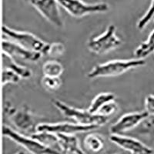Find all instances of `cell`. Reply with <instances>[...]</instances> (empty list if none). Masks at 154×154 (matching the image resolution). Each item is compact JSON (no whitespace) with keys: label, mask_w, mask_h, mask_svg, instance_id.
Segmentation results:
<instances>
[{"label":"cell","mask_w":154,"mask_h":154,"mask_svg":"<svg viewBox=\"0 0 154 154\" xmlns=\"http://www.w3.org/2000/svg\"><path fill=\"white\" fill-rule=\"evenodd\" d=\"M145 60L131 59V60H115L106 62L95 66L87 74L89 79H96L102 77L118 76L124 74L133 69L143 66Z\"/></svg>","instance_id":"6da1fadb"},{"label":"cell","mask_w":154,"mask_h":154,"mask_svg":"<svg viewBox=\"0 0 154 154\" xmlns=\"http://www.w3.org/2000/svg\"><path fill=\"white\" fill-rule=\"evenodd\" d=\"M4 111L18 132L29 137L37 133V128L40 123L38 117L28 106H23L20 108H15L5 105Z\"/></svg>","instance_id":"7a4b0ae2"},{"label":"cell","mask_w":154,"mask_h":154,"mask_svg":"<svg viewBox=\"0 0 154 154\" xmlns=\"http://www.w3.org/2000/svg\"><path fill=\"white\" fill-rule=\"evenodd\" d=\"M53 104L64 116L73 119L77 124L96 126L100 127L109 122V118L91 113L88 109H82L71 106L59 100H53Z\"/></svg>","instance_id":"3957f363"},{"label":"cell","mask_w":154,"mask_h":154,"mask_svg":"<svg viewBox=\"0 0 154 154\" xmlns=\"http://www.w3.org/2000/svg\"><path fill=\"white\" fill-rule=\"evenodd\" d=\"M116 32L115 26L109 25L104 32L89 39L87 42L88 49L94 54L104 55L119 48L122 45V40Z\"/></svg>","instance_id":"277c9868"},{"label":"cell","mask_w":154,"mask_h":154,"mask_svg":"<svg viewBox=\"0 0 154 154\" xmlns=\"http://www.w3.org/2000/svg\"><path fill=\"white\" fill-rule=\"evenodd\" d=\"M2 33L9 38V40L19 44L27 49L42 53V56L45 54L49 43L42 41L34 34L29 32L14 29L8 27L7 26H3L2 27Z\"/></svg>","instance_id":"5b68a950"},{"label":"cell","mask_w":154,"mask_h":154,"mask_svg":"<svg viewBox=\"0 0 154 154\" xmlns=\"http://www.w3.org/2000/svg\"><path fill=\"white\" fill-rule=\"evenodd\" d=\"M2 135L18 145L21 146L31 154H62L58 151L45 146L32 137L20 133L5 125L2 126Z\"/></svg>","instance_id":"8992f818"},{"label":"cell","mask_w":154,"mask_h":154,"mask_svg":"<svg viewBox=\"0 0 154 154\" xmlns=\"http://www.w3.org/2000/svg\"><path fill=\"white\" fill-rule=\"evenodd\" d=\"M57 2L70 16L77 19L95 13H104L109 10V5L105 2L86 3L82 0H57Z\"/></svg>","instance_id":"52a82bcc"},{"label":"cell","mask_w":154,"mask_h":154,"mask_svg":"<svg viewBox=\"0 0 154 154\" xmlns=\"http://www.w3.org/2000/svg\"><path fill=\"white\" fill-rule=\"evenodd\" d=\"M35 8L39 14L54 26L63 28L64 26L57 0H25Z\"/></svg>","instance_id":"ba28073f"},{"label":"cell","mask_w":154,"mask_h":154,"mask_svg":"<svg viewBox=\"0 0 154 154\" xmlns=\"http://www.w3.org/2000/svg\"><path fill=\"white\" fill-rule=\"evenodd\" d=\"M99 128L96 126H84L68 122L60 123H40L37 128V132H49L54 134L72 135L78 133H85Z\"/></svg>","instance_id":"9c48e42d"},{"label":"cell","mask_w":154,"mask_h":154,"mask_svg":"<svg viewBox=\"0 0 154 154\" xmlns=\"http://www.w3.org/2000/svg\"><path fill=\"white\" fill-rule=\"evenodd\" d=\"M145 110L142 112H133L124 114L109 127L110 134H123L138 126L149 117Z\"/></svg>","instance_id":"30bf717a"},{"label":"cell","mask_w":154,"mask_h":154,"mask_svg":"<svg viewBox=\"0 0 154 154\" xmlns=\"http://www.w3.org/2000/svg\"><path fill=\"white\" fill-rule=\"evenodd\" d=\"M109 140L130 154H154V150L152 148L133 137L122 134H110Z\"/></svg>","instance_id":"8fae6325"},{"label":"cell","mask_w":154,"mask_h":154,"mask_svg":"<svg viewBox=\"0 0 154 154\" xmlns=\"http://www.w3.org/2000/svg\"><path fill=\"white\" fill-rule=\"evenodd\" d=\"M2 53L7 54L13 59L16 57L33 63L38 61L42 56V53L27 49L19 44L7 39H3L2 41Z\"/></svg>","instance_id":"7c38bea8"},{"label":"cell","mask_w":154,"mask_h":154,"mask_svg":"<svg viewBox=\"0 0 154 154\" xmlns=\"http://www.w3.org/2000/svg\"><path fill=\"white\" fill-rule=\"evenodd\" d=\"M62 153L86 154L81 148L79 140L75 134H58Z\"/></svg>","instance_id":"4fadbf2b"},{"label":"cell","mask_w":154,"mask_h":154,"mask_svg":"<svg viewBox=\"0 0 154 154\" xmlns=\"http://www.w3.org/2000/svg\"><path fill=\"white\" fill-rule=\"evenodd\" d=\"M2 69H6L16 72L21 79H29L32 75L31 70L28 67L19 65L13 58L3 53H2Z\"/></svg>","instance_id":"5bb4252c"},{"label":"cell","mask_w":154,"mask_h":154,"mask_svg":"<svg viewBox=\"0 0 154 154\" xmlns=\"http://www.w3.org/2000/svg\"><path fill=\"white\" fill-rule=\"evenodd\" d=\"M31 137L38 140V142L43 144L45 146L62 153L59 137L56 134L49 133V132H37Z\"/></svg>","instance_id":"9a60e30c"},{"label":"cell","mask_w":154,"mask_h":154,"mask_svg":"<svg viewBox=\"0 0 154 154\" xmlns=\"http://www.w3.org/2000/svg\"><path fill=\"white\" fill-rule=\"evenodd\" d=\"M105 143L104 137L96 133H89L83 140L85 149L93 152H99L103 150L105 147Z\"/></svg>","instance_id":"2e32d148"},{"label":"cell","mask_w":154,"mask_h":154,"mask_svg":"<svg viewBox=\"0 0 154 154\" xmlns=\"http://www.w3.org/2000/svg\"><path fill=\"white\" fill-rule=\"evenodd\" d=\"M152 53H154V29L151 32L146 40L141 42L136 48L133 54L136 59L144 60Z\"/></svg>","instance_id":"e0dca14e"},{"label":"cell","mask_w":154,"mask_h":154,"mask_svg":"<svg viewBox=\"0 0 154 154\" xmlns=\"http://www.w3.org/2000/svg\"><path fill=\"white\" fill-rule=\"evenodd\" d=\"M116 100V96L112 93H101L96 96L92 100L88 110L93 114H97L100 109L109 102Z\"/></svg>","instance_id":"ac0fdd59"},{"label":"cell","mask_w":154,"mask_h":154,"mask_svg":"<svg viewBox=\"0 0 154 154\" xmlns=\"http://www.w3.org/2000/svg\"><path fill=\"white\" fill-rule=\"evenodd\" d=\"M63 72L64 67L61 63L56 60L46 61L42 66V72L46 76L60 77Z\"/></svg>","instance_id":"d6986e66"},{"label":"cell","mask_w":154,"mask_h":154,"mask_svg":"<svg viewBox=\"0 0 154 154\" xmlns=\"http://www.w3.org/2000/svg\"><path fill=\"white\" fill-rule=\"evenodd\" d=\"M41 84L44 89L49 92H55L60 89L62 85L60 77H50L44 75L41 79Z\"/></svg>","instance_id":"ffe728a7"},{"label":"cell","mask_w":154,"mask_h":154,"mask_svg":"<svg viewBox=\"0 0 154 154\" xmlns=\"http://www.w3.org/2000/svg\"><path fill=\"white\" fill-rule=\"evenodd\" d=\"M139 133L154 140V116H149L141 123Z\"/></svg>","instance_id":"44dd1931"},{"label":"cell","mask_w":154,"mask_h":154,"mask_svg":"<svg viewBox=\"0 0 154 154\" xmlns=\"http://www.w3.org/2000/svg\"><path fill=\"white\" fill-rule=\"evenodd\" d=\"M154 17V0H151L150 5L147 9L145 14L139 19L137 22V26L139 30H143L147 26V25L150 23V21Z\"/></svg>","instance_id":"7402d4cb"},{"label":"cell","mask_w":154,"mask_h":154,"mask_svg":"<svg viewBox=\"0 0 154 154\" xmlns=\"http://www.w3.org/2000/svg\"><path fill=\"white\" fill-rule=\"evenodd\" d=\"M65 46L61 42H53L49 43L46 48L44 56H49L53 57H58L61 56L63 53H65Z\"/></svg>","instance_id":"603a6c76"},{"label":"cell","mask_w":154,"mask_h":154,"mask_svg":"<svg viewBox=\"0 0 154 154\" xmlns=\"http://www.w3.org/2000/svg\"><path fill=\"white\" fill-rule=\"evenodd\" d=\"M118 109H119L118 103H116V100H112V101L107 103L105 106L102 107L99 110V112H97V115L102 116H104V117L109 118L110 116L113 115L114 113L117 112Z\"/></svg>","instance_id":"cb8c5ba5"},{"label":"cell","mask_w":154,"mask_h":154,"mask_svg":"<svg viewBox=\"0 0 154 154\" xmlns=\"http://www.w3.org/2000/svg\"><path fill=\"white\" fill-rule=\"evenodd\" d=\"M21 79L20 76L12 72L9 69H4L2 71V79H1V84L2 86H5L8 83H18Z\"/></svg>","instance_id":"d4e9b609"},{"label":"cell","mask_w":154,"mask_h":154,"mask_svg":"<svg viewBox=\"0 0 154 154\" xmlns=\"http://www.w3.org/2000/svg\"><path fill=\"white\" fill-rule=\"evenodd\" d=\"M145 111L149 114V116H154V95L149 94L146 96L145 101Z\"/></svg>","instance_id":"484cf974"},{"label":"cell","mask_w":154,"mask_h":154,"mask_svg":"<svg viewBox=\"0 0 154 154\" xmlns=\"http://www.w3.org/2000/svg\"><path fill=\"white\" fill-rule=\"evenodd\" d=\"M16 154H26V153L24 152H22V151H19V152H18L17 153H16Z\"/></svg>","instance_id":"4316f807"},{"label":"cell","mask_w":154,"mask_h":154,"mask_svg":"<svg viewBox=\"0 0 154 154\" xmlns=\"http://www.w3.org/2000/svg\"><path fill=\"white\" fill-rule=\"evenodd\" d=\"M115 154H119V153H115Z\"/></svg>","instance_id":"83f0119b"}]
</instances>
